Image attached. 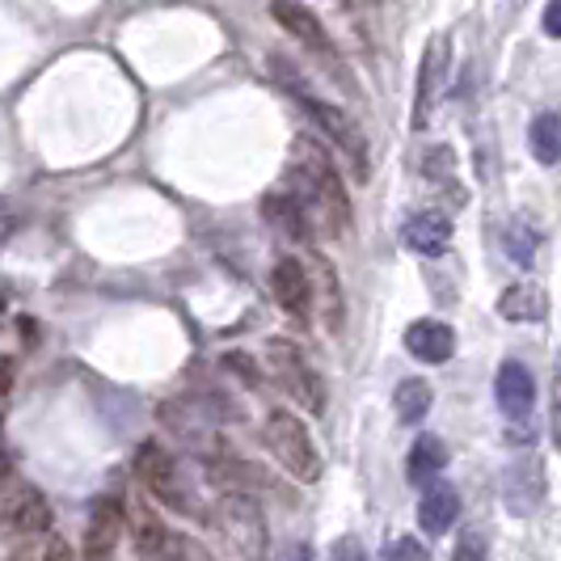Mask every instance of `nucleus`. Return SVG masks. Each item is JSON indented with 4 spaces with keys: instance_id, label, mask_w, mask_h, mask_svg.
I'll list each match as a JSON object with an SVG mask.
<instances>
[{
    "instance_id": "15",
    "label": "nucleus",
    "mask_w": 561,
    "mask_h": 561,
    "mask_svg": "<svg viewBox=\"0 0 561 561\" xmlns=\"http://www.w3.org/2000/svg\"><path fill=\"white\" fill-rule=\"evenodd\" d=\"M494 397H499L506 419H528L536 405L533 371L519 364V359H506V364L499 367V376H494Z\"/></svg>"
},
{
    "instance_id": "31",
    "label": "nucleus",
    "mask_w": 561,
    "mask_h": 561,
    "mask_svg": "<svg viewBox=\"0 0 561 561\" xmlns=\"http://www.w3.org/2000/svg\"><path fill=\"white\" fill-rule=\"evenodd\" d=\"M38 561H77V553H72V545H68L64 536H47V545H43Z\"/></svg>"
},
{
    "instance_id": "25",
    "label": "nucleus",
    "mask_w": 561,
    "mask_h": 561,
    "mask_svg": "<svg viewBox=\"0 0 561 561\" xmlns=\"http://www.w3.org/2000/svg\"><path fill=\"white\" fill-rule=\"evenodd\" d=\"M451 561H490V545H485V533L481 528H465L460 540H456V553Z\"/></svg>"
},
{
    "instance_id": "5",
    "label": "nucleus",
    "mask_w": 561,
    "mask_h": 561,
    "mask_svg": "<svg viewBox=\"0 0 561 561\" xmlns=\"http://www.w3.org/2000/svg\"><path fill=\"white\" fill-rule=\"evenodd\" d=\"M136 478H140V485L157 503L173 506V511H182V515H198L195 490H191V481L182 473V465H178L157 439L140 444V451H136Z\"/></svg>"
},
{
    "instance_id": "7",
    "label": "nucleus",
    "mask_w": 561,
    "mask_h": 561,
    "mask_svg": "<svg viewBox=\"0 0 561 561\" xmlns=\"http://www.w3.org/2000/svg\"><path fill=\"white\" fill-rule=\"evenodd\" d=\"M0 536L30 545L38 536H51V503L43 490L34 485H18L9 494H0Z\"/></svg>"
},
{
    "instance_id": "1",
    "label": "nucleus",
    "mask_w": 561,
    "mask_h": 561,
    "mask_svg": "<svg viewBox=\"0 0 561 561\" xmlns=\"http://www.w3.org/2000/svg\"><path fill=\"white\" fill-rule=\"evenodd\" d=\"M287 195L296 198L309 216V225H317L325 237L342 241L351 225H355V211H351V198H346V186L337 178L334 161L321 152V144H312L309 136L296 140V161H291V191Z\"/></svg>"
},
{
    "instance_id": "29",
    "label": "nucleus",
    "mask_w": 561,
    "mask_h": 561,
    "mask_svg": "<svg viewBox=\"0 0 561 561\" xmlns=\"http://www.w3.org/2000/svg\"><path fill=\"white\" fill-rule=\"evenodd\" d=\"M325 561H367V549L359 536H342L334 549H330V558Z\"/></svg>"
},
{
    "instance_id": "16",
    "label": "nucleus",
    "mask_w": 561,
    "mask_h": 561,
    "mask_svg": "<svg viewBox=\"0 0 561 561\" xmlns=\"http://www.w3.org/2000/svg\"><path fill=\"white\" fill-rule=\"evenodd\" d=\"M401 241L405 250L422 253V257H439V253L451 245V225L444 211H414L405 225H401Z\"/></svg>"
},
{
    "instance_id": "26",
    "label": "nucleus",
    "mask_w": 561,
    "mask_h": 561,
    "mask_svg": "<svg viewBox=\"0 0 561 561\" xmlns=\"http://www.w3.org/2000/svg\"><path fill=\"white\" fill-rule=\"evenodd\" d=\"M385 558L389 561H431V553L422 549L414 536H393V540L385 545Z\"/></svg>"
},
{
    "instance_id": "27",
    "label": "nucleus",
    "mask_w": 561,
    "mask_h": 561,
    "mask_svg": "<svg viewBox=\"0 0 561 561\" xmlns=\"http://www.w3.org/2000/svg\"><path fill=\"white\" fill-rule=\"evenodd\" d=\"M165 561H216L203 545H198L195 536H182V533H173V549H169V558Z\"/></svg>"
},
{
    "instance_id": "35",
    "label": "nucleus",
    "mask_w": 561,
    "mask_h": 561,
    "mask_svg": "<svg viewBox=\"0 0 561 561\" xmlns=\"http://www.w3.org/2000/svg\"><path fill=\"white\" fill-rule=\"evenodd\" d=\"M9 380H13V359H0V393L9 389Z\"/></svg>"
},
{
    "instance_id": "18",
    "label": "nucleus",
    "mask_w": 561,
    "mask_h": 561,
    "mask_svg": "<svg viewBox=\"0 0 561 561\" xmlns=\"http://www.w3.org/2000/svg\"><path fill=\"white\" fill-rule=\"evenodd\" d=\"M456 515H460V494H456V485H444V481H435V485L422 494V503H419L422 533L444 536L451 524H456Z\"/></svg>"
},
{
    "instance_id": "6",
    "label": "nucleus",
    "mask_w": 561,
    "mask_h": 561,
    "mask_svg": "<svg viewBox=\"0 0 561 561\" xmlns=\"http://www.w3.org/2000/svg\"><path fill=\"white\" fill-rule=\"evenodd\" d=\"M266 359H271V376L279 380V389L291 397L300 410L325 414V380L312 371V364L305 359V351H300L296 342H287V337L266 342Z\"/></svg>"
},
{
    "instance_id": "8",
    "label": "nucleus",
    "mask_w": 561,
    "mask_h": 561,
    "mask_svg": "<svg viewBox=\"0 0 561 561\" xmlns=\"http://www.w3.org/2000/svg\"><path fill=\"white\" fill-rule=\"evenodd\" d=\"M448 72H451V34L439 30V34H431V43H426V51H422L419 98H414V114H410V127H414V131H422V127L431 123V114H435L439 98H444Z\"/></svg>"
},
{
    "instance_id": "24",
    "label": "nucleus",
    "mask_w": 561,
    "mask_h": 561,
    "mask_svg": "<svg viewBox=\"0 0 561 561\" xmlns=\"http://www.w3.org/2000/svg\"><path fill=\"white\" fill-rule=\"evenodd\" d=\"M536 245H540V237L533 232V225H524V220H511V225H506L503 250H506V257H511L515 266H533Z\"/></svg>"
},
{
    "instance_id": "2",
    "label": "nucleus",
    "mask_w": 561,
    "mask_h": 561,
    "mask_svg": "<svg viewBox=\"0 0 561 561\" xmlns=\"http://www.w3.org/2000/svg\"><path fill=\"white\" fill-rule=\"evenodd\" d=\"M211 524L220 528L225 545L232 549L237 561H266V549H271V528H266V511L253 494H241V490H225L216 499V511H211Z\"/></svg>"
},
{
    "instance_id": "33",
    "label": "nucleus",
    "mask_w": 561,
    "mask_h": 561,
    "mask_svg": "<svg viewBox=\"0 0 561 561\" xmlns=\"http://www.w3.org/2000/svg\"><path fill=\"white\" fill-rule=\"evenodd\" d=\"M279 561H312V549L305 545V540H291V545L279 553Z\"/></svg>"
},
{
    "instance_id": "34",
    "label": "nucleus",
    "mask_w": 561,
    "mask_h": 561,
    "mask_svg": "<svg viewBox=\"0 0 561 561\" xmlns=\"http://www.w3.org/2000/svg\"><path fill=\"white\" fill-rule=\"evenodd\" d=\"M545 34L561 38V0L558 4H545Z\"/></svg>"
},
{
    "instance_id": "19",
    "label": "nucleus",
    "mask_w": 561,
    "mask_h": 561,
    "mask_svg": "<svg viewBox=\"0 0 561 561\" xmlns=\"http://www.w3.org/2000/svg\"><path fill=\"white\" fill-rule=\"evenodd\" d=\"M262 216H266V225H275V232H283L287 241H309V216H305V207L296 203L291 195H266L262 198Z\"/></svg>"
},
{
    "instance_id": "9",
    "label": "nucleus",
    "mask_w": 561,
    "mask_h": 561,
    "mask_svg": "<svg viewBox=\"0 0 561 561\" xmlns=\"http://www.w3.org/2000/svg\"><path fill=\"white\" fill-rule=\"evenodd\" d=\"M123 519H127V511H123L118 499H98L89 506L81 561H111L114 549H118V536H123Z\"/></svg>"
},
{
    "instance_id": "36",
    "label": "nucleus",
    "mask_w": 561,
    "mask_h": 561,
    "mask_svg": "<svg viewBox=\"0 0 561 561\" xmlns=\"http://www.w3.org/2000/svg\"><path fill=\"white\" fill-rule=\"evenodd\" d=\"M0 321H4V296H0Z\"/></svg>"
},
{
    "instance_id": "11",
    "label": "nucleus",
    "mask_w": 561,
    "mask_h": 561,
    "mask_svg": "<svg viewBox=\"0 0 561 561\" xmlns=\"http://www.w3.org/2000/svg\"><path fill=\"white\" fill-rule=\"evenodd\" d=\"M271 291H275L279 309L287 312L291 321L309 325L312 321V287H309V266H305L300 257H279V262H275V271H271Z\"/></svg>"
},
{
    "instance_id": "14",
    "label": "nucleus",
    "mask_w": 561,
    "mask_h": 561,
    "mask_svg": "<svg viewBox=\"0 0 561 561\" xmlns=\"http://www.w3.org/2000/svg\"><path fill=\"white\" fill-rule=\"evenodd\" d=\"M309 287H312V312H321V325L337 334L342 330V317H346V300H342V283H337V271L330 257H312L309 271Z\"/></svg>"
},
{
    "instance_id": "10",
    "label": "nucleus",
    "mask_w": 561,
    "mask_h": 561,
    "mask_svg": "<svg viewBox=\"0 0 561 561\" xmlns=\"http://www.w3.org/2000/svg\"><path fill=\"white\" fill-rule=\"evenodd\" d=\"M545 465L536 456H524V460H511L503 473V499L511 515H536L545 506Z\"/></svg>"
},
{
    "instance_id": "21",
    "label": "nucleus",
    "mask_w": 561,
    "mask_h": 561,
    "mask_svg": "<svg viewBox=\"0 0 561 561\" xmlns=\"http://www.w3.org/2000/svg\"><path fill=\"white\" fill-rule=\"evenodd\" d=\"M499 312H503L506 321H545V312H549L545 287H536V283H515V287H506L503 300H499Z\"/></svg>"
},
{
    "instance_id": "13",
    "label": "nucleus",
    "mask_w": 561,
    "mask_h": 561,
    "mask_svg": "<svg viewBox=\"0 0 561 561\" xmlns=\"http://www.w3.org/2000/svg\"><path fill=\"white\" fill-rule=\"evenodd\" d=\"M271 18H275L296 43H305L312 56H321L325 64H337L334 43H330V34H325L321 18H317L312 9H305V4H271Z\"/></svg>"
},
{
    "instance_id": "3",
    "label": "nucleus",
    "mask_w": 561,
    "mask_h": 561,
    "mask_svg": "<svg viewBox=\"0 0 561 561\" xmlns=\"http://www.w3.org/2000/svg\"><path fill=\"white\" fill-rule=\"evenodd\" d=\"M271 64H275V72L283 77V84L291 89V98L300 102V111L309 114L312 123H317V127H321V131H325V136H330V140H334L337 148L351 157V161H355V173H359V178H367V144H364V136H359V127H355L346 114L337 111V106L321 102L309 84H305L296 72H291V68H287V59H283V56H275Z\"/></svg>"
},
{
    "instance_id": "12",
    "label": "nucleus",
    "mask_w": 561,
    "mask_h": 561,
    "mask_svg": "<svg viewBox=\"0 0 561 561\" xmlns=\"http://www.w3.org/2000/svg\"><path fill=\"white\" fill-rule=\"evenodd\" d=\"M127 533H131V549H136V558L140 561H165L169 549H173V533L165 528V519L152 511V506L136 499V503L127 506Z\"/></svg>"
},
{
    "instance_id": "17",
    "label": "nucleus",
    "mask_w": 561,
    "mask_h": 561,
    "mask_svg": "<svg viewBox=\"0 0 561 561\" xmlns=\"http://www.w3.org/2000/svg\"><path fill=\"white\" fill-rule=\"evenodd\" d=\"M405 351L422 364H448L456 355V334L444 321H414L405 330Z\"/></svg>"
},
{
    "instance_id": "28",
    "label": "nucleus",
    "mask_w": 561,
    "mask_h": 561,
    "mask_svg": "<svg viewBox=\"0 0 561 561\" xmlns=\"http://www.w3.org/2000/svg\"><path fill=\"white\" fill-rule=\"evenodd\" d=\"M451 165H456V152H451V148H431V152H426V165L422 169H426L435 182H448Z\"/></svg>"
},
{
    "instance_id": "30",
    "label": "nucleus",
    "mask_w": 561,
    "mask_h": 561,
    "mask_svg": "<svg viewBox=\"0 0 561 561\" xmlns=\"http://www.w3.org/2000/svg\"><path fill=\"white\" fill-rule=\"evenodd\" d=\"M549 419H553V448L561 451V355L553 359V410H549Z\"/></svg>"
},
{
    "instance_id": "20",
    "label": "nucleus",
    "mask_w": 561,
    "mask_h": 561,
    "mask_svg": "<svg viewBox=\"0 0 561 561\" xmlns=\"http://www.w3.org/2000/svg\"><path fill=\"white\" fill-rule=\"evenodd\" d=\"M448 469V448L439 435H419L414 448H410V460H405V478L422 485V481H435Z\"/></svg>"
},
{
    "instance_id": "23",
    "label": "nucleus",
    "mask_w": 561,
    "mask_h": 561,
    "mask_svg": "<svg viewBox=\"0 0 561 561\" xmlns=\"http://www.w3.org/2000/svg\"><path fill=\"white\" fill-rule=\"evenodd\" d=\"M431 385L422 380V376H414V380H401L393 393V405H397V419L405 422V426H414V422L426 419V410H431Z\"/></svg>"
},
{
    "instance_id": "22",
    "label": "nucleus",
    "mask_w": 561,
    "mask_h": 561,
    "mask_svg": "<svg viewBox=\"0 0 561 561\" xmlns=\"http://www.w3.org/2000/svg\"><path fill=\"white\" fill-rule=\"evenodd\" d=\"M528 144H533V157L540 165H561V114H536L533 127H528Z\"/></svg>"
},
{
    "instance_id": "4",
    "label": "nucleus",
    "mask_w": 561,
    "mask_h": 561,
    "mask_svg": "<svg viewBox=\"0 0 561 561\" xmlns=\"http://www.w3.org/2000/svg\"><path fill=\"white\" fill-rule=\"evenodd\" d=\"M262 439H266L271 456H275L296 481L309 485V481L321 478V451L312 444L309 426H305L300 414H291V410H271L266 422H262Z\"/></svg>"
},
{
    "instance_id": "32",
    "label": "nucleus",
    "mask_w": 561,
    "mask_h": 561,
    "mask_svg": "<svg viewBox=\"0 0 561 561\" xmlns=\"http://www.w3.org/2000/svg\"><path fill=\"white\" fill-rule=\"evenodd\" d=\"M225 367H232L241 380H250V385H257L262 376H257V367H253L250 355H241V351H232V355H225Z\"/></svg>"
}]
</instances>
